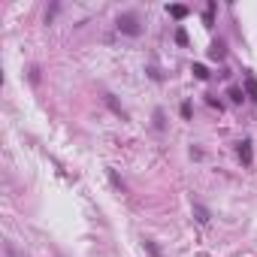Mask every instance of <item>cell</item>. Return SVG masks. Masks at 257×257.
Returning <instances> with one entry per match:
<instances>
[{
    "mask_svg": "<svg viewBox=\"0 0 257 257\" xmlns=\"http://www.w3.org/2000/svg\"><path fill=\"white\" fill-rule=\"evenodd\" d=\"M167 12H170L172 18H185V15H188V6H181V3H172V6H167Z\"/></svg>",
    "mask_w": 257,
    "mask_h": 257,
    "instance_id": "277c9868",
    "label": "cell"
},
{
    "mask_svg": "<svg viewBox=\"0 0 257 257\" xmlns=\"http://www.w3.org/2000/svg\"><path fill=\"white\" fill-rule=\"evenodd\" d=\"M109 178H112V185H115V188H118V191H121V194H124V191H127V185H124V181H121V175H118V172H115V170H109Z\"/></svg>",
    "mask_w": 257,
    "mask_h": 257,
    "instance_id": "8992f818",
    "label": "cell"
},
{
    "mask_svg": "<svg viewBox=\"0 0 257 257\" xmlns=\"http://www.w3.org/2000/svg\"><path fill=\"white\" fill-rule=\"evenodd\" d=\"M118 30L121 33H127V36H139V21H136V15H130V12H124V15H118Z\"/></svg>",
    "mask_w": 257,
    "mask_h": 257,
    "instance_id": "6da1fadb",
    "label": "cell"
},
{
    "mask_svg": "<svg viewBox=\"0 0 257 257\" xmlns=\"http://www.w3.org/2000/svg\"><path fill=\"white\" fill-rule=\"evenodd\" d=\"M245 94H248V100H251V103H257V82H254L251 73L245 76Z\"/></svg>",
    "mask_w": 257,
    "mask_h": 257,
    "instance_id": "3957f363",
    "label": "cell"
},
{
    "mask_svg": "<svg viewBox=\"0 0 257 257\" xmlns=\"http://www.w3.org/2000/svg\"><path fill=\"white\" fill-rule=\"evenodd\" d=\"M209 58H215V61H221V58H224V46H221V43H215V46L209 49Z\"/></svg>",
    "mask_w": 257,
    "mask_h": 257,
    "instance_id": "52a82bcc",
    "label": "cell"
},
{
    "mask_svg": "<svg viewBox=\"0 0 257 257\" xmlns=\"http://www.w3.org/2000/svg\"><path fill=\"white\" fill-rule=\"evenodd\" d=\"M175 43H181V46H185V43H188V33H185V30H181V27L175 30Z\"/></svg>",
    "mask_w": 257,
    "mask_h": 257,
    "instance_id": "8fae6325",
    "label": "cell"
},
{
    "mask_svg": "<svg viewBox=\"0 0 257 257\" xmlns=\"http://www.w3.org/2000/svg\"><path fill=\"white\" fill-rule=\"evenodd\" d=\"M142 242H145V251H149L152 257H164V254H161V248H158V245H155L152 239H142Z\"/></svg>",
    "mask_w": 257,
    "mask_h": 257,
    "instance_id": "9c48e42d",
    "label": "cell"
},
{
    "mask_svg": "<svg viewBox=\"0 0 257 257\" xmlns=\"http://www.w3.org/2000/svg\"><path fill=\"white\" fill-rule=\"evenodd\" d=\"M194 215H197V221H200V224H209V212H206L203 206H194Z\"/></svg>",
    "mask_w": 257,
    "mask_h": 257,
    "instance_id": "ba28073f",
    "label": "cell"
},
{
    "mask_svg": "<svg viewBox=\"0 0 257 257\" xmlns=\"http://www.w3.org/2000/svg\"><path fill=\"white\" fill-rule=\"evenodd\" d=\"M236 152H239V158H242V164L248 167V164H251V139H242V142L236 145Z\"/></svg>",
    "mask_w": 257,
    "mask_h": 257,
    "instance_id": "7a4b0ae2",
    "label": "cell"
},
{
    "mask_svg": "<svg viewBox=\"0 0 257 257\" xmlns=\"http://www.w3.org/2000/svg\"><path fill=\"white\" fill-rule=\"evenodd\" d=\"M155 127H164V112H161V109L155 112Z\"/></svg>",
    "mask_w": 257,
    "mask_h": 257,
    "instance_id": "7c38bea8",
    "label": "cell"
},
{
    "mask_svg": "<svg viewBox=\"0 0 257 257\" xmlns=\"http://www.w3.org/2000/svg\"><path fill=\"white\" fill-rule=\"evenodd\" d=\"M191 73H194V76H197L200 82H206V79H209V70H206L203 64H194V67H191Z\"/></svg>",
    "mask_w": 257,
    "mask_h": 257,
    "instance_id": "5b68a950",
    "label": "cell"
},
{
    "mask_svg": "<svg viewBox=\"0 0 257 257\" xmlns=\"http://www.w3.org/2000/svg\"><path fill=\"white\" fill-rule=\"evenodd\" d=\"M227 97H230L233 103H242V88H230V91H227Z\"/></svg>",
    "mask_w": 257,
    "mask_h": 257,
    "instance_id": "30bf717a",
    "label": "cell"
}]
</instances>
